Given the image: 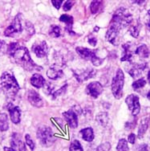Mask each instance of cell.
I'll return each mask as SVG.
<instances>
[{
  "instance_id": "obj_1",
  "label": "cell",
  "mask_w": 150,
  "mask_h": 151,
  "mask_svg": "<svg viewBox=\"0 0 150 151\" xmlns=\"http://www.w3.org/2000/svg\"><path fill=\"white\" fill-rule=\"evenodd\" d=\"M10 55L11 56L13 60L16 64L20 65L21 67L27 71L32 72V71H40V70H42V67L37 65L33 61V60L31 58L28 50L25 47L19 46Z\"/></svg>"
},
{
  "instance_id": "obj_2",
  "label": "cell",
  "mask_w": 150,
  "mask_h": 151,
  "mask_svg": "<svg viewBox=\"0 0 150 151\" xmlns=\"http://www.w3.org/2000/svg\"><path fill=\"white\" fill-rule=\"evenodd\" d=\"M133 21V15L126 8L121 7L117 9L113 14V19L110 22L109 26L114 27L119 30L128 26Z\"/></svg>"
},
{
  "instance_id": "obj_3",
  "label": "cell",
  "mask_w": 150,
  "mask_h": 151,
  "mask_svg": "<svg viewBox=\"0 0 150 151\" xmlns=\"http://www.w3.org/2000/svg\"><path fill=\"white\" fill-rule=\"evenodd\" d=\"M1 87L4 93L10 97H14L16 96L19 90V84H18L16 79L13 74L10 73H3L1 76Z\"/></svg>"
},
{
  "instance_id": "obj_4",
  "label": "cell",
  "mask_w": 150,
  "mask_h": 151,
  "mask_svg": "<svg viewBox=\"0 0 150 151\" xmlns=\"http://www.w3.org/2000/svg\"><path fill=\"white\" fill-rule=\"evenodd\" d=\"M124 83V74L121 69L119 68L113 77L112 82V92L114 97L121 99L123 95V87Z\"/></svg>"
},
{
  "instance_id": "obj_5",
  "label": "cell",
  "mask_w": 150,
  "mask_h": 151,
  "mask_svg": "<svg viewBox=\"0 0 150 151\" xmlns=\"http://www.w3.org/2000/svg\"><path fill=\"white\" fill-rule=\"evenodd\" d=\"M37 138L39 140L41 145L46 147L51 146L55 141L52 129L46 125H43L39 128L37 131Z\"/></svg>"
},
{
  "instance_id": "obj_6",
  "label": "cell",
  "mask_w": 150,
  "mask_h": 151,
  "mask_svg": "<svg viewBox=\"0 0 150 151\" xmlns=\"http://www.w3.org/2000/svg\"><path fill=\"white\" fill-rule=\"evenodd\" d=\"M75 50L80 57L86 60H91L94 66H100L104 62L103 59H100L96 55L95 50H91L82 47H77Z\"/></svg>"
},
{
  "instance_id": "obj_7",
  "label": "cell",
  "mask_w": 150,
  "mask_h": 151,
  "mask_svg": "<svg viewBox=\"0 0 150 151\" xmlns=\"http://www.w3.org/2000/svg\"><path fill=\"white\" fill-rule=\"evenodd\" d=\"M22 15L21 14L16 15L14 18L12 23L6 27V29L4 32V35L6 37H14L16 35H19L23 31V25H22Z\"/></svg>"
},
{
  "instance_id": "obj_8",
  "label": "cell",
  "mask_w": 150,
  "mask_h": 151,
  "mask_svg": "<svg viewBox=\"0 0 150 151\" xmlns=\"http://www.w3.org/2000/svg\"><path fill=\"white\" fill-rule=\"evenodd\" d=\"M125 102H126L129 110L133 113V116L138 115V113L141 111V105L139 103L138 96L134 94H131L126 97Z\"/></svg>"
},
{
  "instance_id": "obj_9",
  "label": "cell",
  "mask_w": 150,
  "mask_h": 151,
  "mask_svg": "<svg viewBox=\"0 0 150 151\" xmlns=\"http://www.w3.org/2000/svg\"><path fill=\"white\" fill-rule=\"evenodd\" d=\"M103 86L101 85L100 82L94 81L91 82L86 88V93L90 95L91 96H93V98H97L101 93H103Z\"/></svg>"
},
{
  "instance_id": "obj_10",
  "label": "cell",
  "mask_w": 150,
  "mask_h": 151,
  "mask_svg": "<svg viewBox=\"0 0 150 151\" xmlns=\"http://www.w3.org/2000/svg\"><path fill=\"white\" fill-rule=\"evenodd\" d=\"M32 51L37 57L43 58L46 56L48 52V47L45 41H41L40 43H35L32 46Z\"/></svg>"
},
{
  "instance_id": "obj_11",
  "label": "cell",
  "mask_w": 150,
  "mask_h": 151,
  "mask_svg": "<svg viewBox=\"0 0 150 151\" xmlns=\"http://www.w3.org/2000/svg\"><path fill=\"white\" fill-rule=\"evenodd\" d=\"M120 31L121 30L117 29L114 27H108V29L106 32V39L108 40V41L113 45H118Z\"/></svg>"
},
{
  "instance_id": "obj_12",
  "label": "cell",
  "mask_w": 150,
  "mask_h": 151,
  "mask_svg": "<svg viewBox=\"0 0 150 151\" xmlns=\"http://www.w3.org/2000/svg\"><path fill=\"white\" fill-rule=\"evenodd\" d=\"M64 119L66 120V122L68 123L71 128L75 129L78 126V119H77V113H75L73 109L67 111L63 113Z\"/></svg>"
},
{
  "instance_id": "obj_13",
  "label": "cell",
  "mask_w": 150,
  "mask_h": 151,
  "mask_svg": "<svg viewBox=\"0 0 150 151\" xmlns=\"http://www.w3.org/2000/svg\"><path fill=\"white\" fill-rule=\"evenodd\" d=\"M29 102L32 104L33 106L37 108H41L43 106V101L41 96L39 95V93L36 91L31 89L28 91V95H27Z\"/></svg>"
},
{
  "instance_id": "obj_14",
  "label": "cell",
  "mask_w": 150,
  "mask_h": 151,
  "mask_svg": "<svg viewBox=\"0 0 150 151\" xmlns=\"http://www.w3.org/2000/svg\"><path fill=\"white\" fill-rule=\"evenodd\" d=\"M7 110L10 113V116H11V119L12 122L14 124H19L20 122V116H21V112L18 106H14L10 103L6 106Z\"/></svg>"
},
{
  "instance_id": "obj_15",
  "label": "cell",
  "mask_w": 150,
  "mask_h": 151,
  "mask_svg": "<svg viewBox=\"0 0 150 151\" xmlns=\"http://www.w3.org/2000/svg\"><path fill=\"white\" fill-rule=\"evenodd\" d=\"M133 44L130 42L123 44V55H122L121 60V61H129L131 62V59L133 57V49H132Z\"/></svg>"
},
{
  "instance_id": "obj_16",
  "label": "cell",
  "mask_w": 150,
  "mask_h": 151,
  "mask_svg": "<svg viewBox=\"0 0 150 151\" xmlns=\"http://www.w3.org/2000/svg\"><path fill=\"white\" fill-rule=\"evenodd\" d=\"M47 76L51 80H56V79L62 77L64 76V73H63V71L60 68L56 67V66H52V67H51L49 69L47 70Z\"/></svg>"
},
{
  "instance_id": "obj_17",
  "label": "cell",
  "mask_w": 150,
  "mask_h": 151,
  "mask_svg": "<svg viewBox=\"0 0 150 151\" xmlns=\"http://www.w3.org/2000/svg\"><path fill=\"white\" fill-rule=\"evenodd\" d=\"M146 68V64H134L132 67L130 68L129 70H128V72L130 74V76L133 78H136L139 76L141 75V73Z\"/></svg>"
},
{
  "instance_id": "obj_18",
  "label": "cell",
  "mask_w": 150,
  "mask_h": 151,
  "mask_svg": "<svg viewBox=\"0 0 150 151\" xmlns=\"http://www.w3.org/2000/svg\"><path fill=\"white\" fill-rule=\"evenodd\" d=\"M31 83L34 87L40 88L43 87L45 84V79L43 78L40 74L35 73L31 78Z\"/></svg>"
},
{
  "instance_id": "obj_19",
  "label": "cell",
  "mask_w": 150,
  "mask_h": 151,
  "mask_svg": "<svg viewBox=\"0 0 150 151\" xmlns=\"http://www.w3.org/2000/svg\"><path fill=\"white\" fill-rule=\"evenodd\" d=\"M60 21L63 22V23H65V24H66L65 29L68 32L69 34H72V35L75 34L74 32H72V25H73V18H72V16L68 15H61L60 18Z\"/></svg>"
},
{
  "instance_id": "obj_20",
  "label": "cell",
  "mask_w": 150,
  "mask_h": 151,
  "mask_svg": "<svg viewBox=\"0 0 150 151\" xmlns=\"http://www.w3.org/2000/svg\"><path fill=\"white\" fill-rule=\"evenodd\" d=\"M93 73H94L93 70H86V71H84L80 73L74 72V75L79 82H83L92 78L93 76Z\"/></svg>"
},
{
  "instance_id": "obj_21",
  "label": "cell",
  "mask_w": 150,
  "mask_h": 151,
  "mask_svg": "<svg viewBox=\"0 0 150 151\" xmlns=\"http://www.w3.org/2000/svg\"><path fill=\"white\" fill-rule=\"evenodd\" d=\"M149 116H146V117H144L141 120L140 126H139L138 137L141 138L145 134V132L149 129Z\"/></svg>"
},
{
  "instance_id": "obj_22",
  "label": "cell",
  "mask_w": 150,
  "mask_h": 151,
  "mask_svg": "<svg viewBox=\"0 0 150 151\" xmlns=\"http://www.w3.org/2000/svg\"><path fill=\"white\" fill-rule=\"evenodd\" d=\"M80 134L82 135V137L84 141L86 142H93L94 139V133L93 129L92 128H85L80 131Z\"/></svg>"
},
{
  "instance_id": "obj_23",
  "label": "cell",
  "mask_w": 150,
  "mask_h": 151,
  "mask_svg": "<svg viewBox=\"0 0 150 151\" xmlns=\"http://www.w3.org/2000/svg\"><path fill=\"white\" fill-rule=\"evenodd\" d=\"M135 53L142 58H148L149 56V50L145 44H142L139 46L135 51Z\"/></svg>"
},
{
  "instance_id": "obj_24",
  "label": "cell",
  "mask_w": 150,
  "mask_h": 151,
  "mask_svg": "<svg viewBox=\"0 0 150 151\" xmlns=\"http://www.w3.org/2000/svg\"><path fill=\"white\" fill-rule=\"evenodd\" d=\"M9 128L8 117L6 113H0V131H6Z\"/></svg>"
},
{
  "instance_id": "obj_25",
  "label": "cell",
  "mask_w": 150,
  "mask_h": 151,
  "mask_svg": "<svg viewBox=\"0 0 150 151\" xmlns=\"http://www.w3.org/2000/svg\"><path fill=\"white\" fill-rule=\"evenodd\" d=\"M108 119H109V117H108V115L107 113H100L98 116H96L97 122L102 126H106L108 122Z\"/></svg>"
},
{
  "instance_id": "obj_26",
  "label": "cell",
  "mask_w": 150,
  "mask_h": 151,
  "mask_svg": "<svg viewBox=\"0 0 150 151\" xmlns=\"http://www.w3.org/2000/svg\"><path fill=\"white\" fill-rule=\"evenodd\" d=\"M103 2L102 1H93L90 4V10L93 14H96L100 10Z\"/></svg>"
},
{
  "instance_id": "obj_27",
  "label": "cell",
  "mask_w": 150,
  "mask_h": 151,
  "mask_svg": "<svg viewBox=\"0 0 150 151\" xmlns=\"http://www.w3.org/2000/svg\"><path fill=\"white\" fill-rule=\"evenodd\" d=\"M49 35L50 36H52V37H60L61 35L60 27L59 26H57V25H52V26L50 27Z\"/></svg>"
},
{
  "instance_id": "obj_28",
  "label": "cell",
  "mask_w": 150,
  "mask_h": 151,
  "mask_svg": "<svg viewBox=\"0 0 150 151\" xmlns=\"http://www.w3.org/2000/svg\"><path fill=\"white\" fill-rule=\"evenodd\" d=\"M117 151H128L129 148L128 145V142L125 139H121L119 141L117 146H116Z\"/></svg>"
},
{
  "instance_id": "obj_29",
  "label": "cell",
  "mask_w": 150,
  "mask_h": 151,
  "mask_svg": "<svg viewBox=\"0 0 150 151\" xmlns=\"http://www.w3.org/2000/svg\"><path fill=\"white\" fill-rule=\"evenodd\" d=\"M70 151H84V149L82 147L80 142L77 141V140H75L73 141L72 143H71V145H70L69 148Z\"/></svg>"
},
{
  "instance_id": "obj_30",
  "label": "cell",
  "mask_w": 150,
  "mask_h": 151,
  "mask_svg": "<svg viewBox=\"0 0 150 151\" xmlns=\"http://www.w3.org/2000/svg\"><path fill=\"white\" fill-rule=\"evenodd\" d=\"M145 84H146V81L144 78L139 79L133 83V88L134 90H137L139 88L144 87Z\"/></svg>"
},
{
  "instance_id": "obj_31",
  "label": "cell",
  "mask_w": 150,
  "mask_h": 151,
  "mask_svg": "<svg viewBox=\"0 0 150 151\" xmlns=\"http://www.w3.org/2000/svg\"><path fill=\"white\" fill-rule=\"evenodd\" d=\"M67 84H65V85H64V86H62L59 90L55 91V92H52V98L55 99L57 96H60V95H62L63 93H65V91H66L67 89Z\"/></svg>"
},
{
  "instance_id": "obj_32",
  "label": "cell",
  "mask_w": 150,
  "mask_h": 151,
  "mask_svg": "<svg viewBox=\"0 0 150 151\" xmlns=\"http://www.w3.org/2000/svg\"><path fill=\"white\" fill-rule=\"evenodd\" d=\"M139 32H140V25L133 26L129 29V33L131 34V35L135 38L138 37Z\"/></svg>"
},
{
  "instance_id": "obj_33",
  "label": "cell",
  "mask_w": 150,
  "mask_h": 151,
  "mask_svg": "<svg viewBox=\"0 0 150 151\" xmlns=\"http://www.w3.org/2000/svg\"><path fill=\"white\" fill-rule=\"evenodd\" d=\"M7 47H8V46L6 45L5 41L0 40V56L5 55L7 52Z\"/></svg>"
},
{
  "instance_id": "obj_34",
  "label": "cell",
  "mask_w": 150,
  "mask_h": 151,
  "mask_svg": "<svg viewBox=\"0 0 150 151\" xmlns=\"http://www.w3.org/2000/svg\"><path fill=\"white\" fill-rule=\"evenodd\" d=\"M111 149V144L109 142H104L97 147L96 151H109Z\"/></svg>"
},
{
  "instance_id": "obj_35",
  "label": "cell",
  "mask_w": 150,
  "mask_h": 151,
  "mask_svg": "<svg viewBox=\"0 0 150 151\" xmlns=\"http://www.w3.org/2000/svg\"><path fill=\"white\" fill-rule=\"evenodd\" d=\"M25 140H26L27 145H28L32 150H34V149H35V143L32 141V139L31 138V136L29 134H27L26 136H25Z\"/></svg>"
},
{
  "instance_id": "obj_36",
  "label": "cell",
  "mask_w": 150,
  "mask_h": 151,
  "mask_svg": "<svg viewBox=\"0 0 150 151\" xmlns=\"http://www.w3.org/2000/svg\"><path fill=\"white\" fill-rule=\"evenodd\" d=\"M73 4H74V2L73 1H66L65 3L64 4V10L65 12H67V11H69L70 9L72 8V6H73Z\"/></svg>"
},
{
  "instance_id": "obj_37",
  "label": "cell",
  "mask_w": 150,
  "mask_h": 151,
  "mask_svg": "<svg viewBox=\"0 0 150 151\" xmlns=\"http://www.w3.org/2000/svg\"><path fill=\"white\" fill-rule=\"evenodd\" d=\"M52 3L53 4V6H55L57 10H59V9L60 8L61 4L63 3V1L62 0H52Z\"/></svg>"
},
{
  "instance_id": "obj_38",
  "label": "cell",
  "mask_w": 150,
  "mask_h": 151,
  "mask_svg": "<svg viewBox=\"0 0 150 151\" xmlns=\"http://www.w3.org/2000/svg\"><path fill=\"white\" fill-rule=\"evenodd\" d=\"M88 43H89L90 45H92L93 47H95L96 44H97V40L94 36H91V37L88 38Z\"/></svg>"
},
{
  "instance_id": "obj_39",
  "label": "cell",
  "mask_w": 150,
  "mask_h": 151,
  "mask_svg": "<svg viewBox=\"0 0 150 151\" xmlns=\"http://www.w3.org/2000/svg\"><path fill=\"white\" fill-rule=\"evenodd\" d=\"M128 142H130L131 144H134L135 142H136V135L134 134H130L128 135Z\"/></svg>"
},
{
  "instance_id": "obj_40",
  "label": "cell",
  "mask_w": 150,
  "mask_h": 151,
  "mask_svg": "<svg viewBox=\"0 0 150 151\" xmlns=\"http://www.w3.org/2000/svg\"><path fill=\"white\" fill-rule=\"evenodd\" d=\"M138 151H149V146L146 144H142L140 145Z\"/></svg>"
},
{
  "instance_id": "obj_41",
  "label": "cell",
  "mask_w": 150,
  "mask_h": 151,
  "mask_svg": "<svg viewBox=\"0 0 150 151\" xmlns=\"http://www.w3.org/2000/svg\"><path fill=\"white\" fill-rule=\"evenodd\" d=\"M19 151H27V149H26V145L23 142H22L20 141V142L19 143Z\"/></svg>"
},
{
  "instance_id": "obj_42",
  "label": "cell",
  "mask_w": 150,
  "mask_h": 151,
  "mask_svg": "<svg viewBox=\"0 0 150 151\" xmlns=\"http://www.w3.org/2000/svg\"><path fill=\"white\" fill-rule=\"evenodd\" d=\"M4 151H15L13 148H9V147H5Z\"/></svg>"
},
{
  "instance_id": "obj_43",
  "label": "cell",
  "mask_w": 150,
  "mask_h": 151,
  "mask_svg": "<svg viewBox=\"0 0 150 151\" xmlns=\"http://www.w3.org/2000/svg\"><path fill=\"white\" fill-rule=\"evenodd\" d=\"M94 31H95V32H98V31H99V27H95V30H94Z\"/></svg>"
},
{
  "instance_id": "obj_44",
  "label": "cell",
  "mask_w": 150,
  "mask_h": 151,
  "mask_svg": "<svg viewBox=\"0 0 150 151\" xmlns=\"http://www.w3.org/2000/svg\"><path fill=\"white\" fill-rule=\"evenodd\" d=\"M148 81H149V71L148 72Z\"/></svg>"
},
{
  "instance_id": "obj_45",
  "label": "cell",
  "mask_w": 150,
  "mask_h": 151,
  "mask_svg": "<svg viewBox=\"0 0 150 151\" xmlns=\"http://www.w3.org/2000/svg\"><path fill=\"white\" fill-rule=\"evenodd\" d=\"M148 98L149 99V93H148Z\"/></svg>"
}]
</instances>
